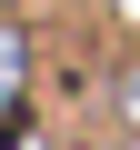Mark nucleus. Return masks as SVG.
Listing matches in <instances>:
<instances>
[{"instance_id": "1", "label": "nucleus", "mask_w": 140, "mask_h": 150, "mask_svg": "<svg viewBox=\"0 0 140 150\" xmlns=\"http://www.w3.org/2000/svg\"><path fill=\"white\" fill-rule=\"evenodd\" d=\"M20 90H30V30H20V20H0V150H10Z\"/></svg>"}, {"instance_id": "2", "label": "nucleus", "mask_w": 140, "mask_h": 150, "mask_svg": "<svg viewBox=\"0 0 140 150\" xmlns=\"http://www.w3.org/2000/svg\"><path fill=\"white\" fill-rule=\"evenodd\" d=\"M110 110H120V140H140V40H130L120 70H110Z\"/></svg>"}, {"instance_id": "3", "label": "nucleus", "mask_w": 140, "mask_h": 150, "mask_svg": "<svg viewBox=\"0 0 140 150\" xmlns=\"http://www.w3.org/2000/svg\"><path fill=\"white\" fill-rule=\"evenodd\" d=\"M10 150H50V130L40 120H10Z\"/></svg>"}]
</instances>
